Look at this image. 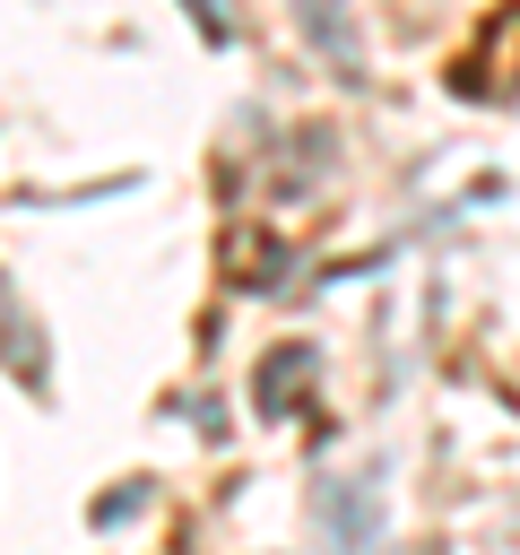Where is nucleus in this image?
Segmentation results:
<instances>
[{"mask_svg": "<svg viewBox=\"0 0 520 555\" xmlns=\"http://www.w3.org/2000/svg\"><path fill=\"white\" fill-rule=\"evenodd\" d=\"M312 520H321V555H381V477H329L312 494Z\"/></svg>", "mask_w": 520, "mask_h": 555, "instance_id": "nucleus-1", "label": "nucleus"}, {"mask_svg": "<svg viewBox=\"0 0 520 555\" xmlns=\"http://www.w3.org/2000/svg\"><path fill=\"white\" fill-rule=\"evenodd\" d=\"M312 373H321V364H312V347H277V356L260 364V382H251V390H260V408H269V416H295V408H303V390H312Z\"/></svg>", "mask_w": 520, "mask_h": 555, "instance_id": "nucleus-2", "label": "nucleus"}, {"mask_svg": "<svg viewBox=\"0 0 520 555\" xmlns=\"http://www.w3.org/2000/svg\"><path fill=\"white\" fill-rule=\"evenodd\" d=\"M295 17H303V35L321 43V61H338V69L364 61V52H355V26L338 17V0H295Z\"/></svg>", "mask_w": 520, "mask_h": 555, "instance_id": "nucleus-3", "label": "nucleus"}, {"mask_svg": "<svg viewBox=\"0 0 520 555\" xmlns=\"http://www.w3.org/2000/svg\"><path fill=\"white\" fill-rule=\"evenodd\" d=\"M182 9H191V26H199L208 43H234V26H225V9H217V0H182Z\"/></svg>", "mask_w": 520, "mask_h": 555, "instance_id": "nucleus-4", "label": "nucleus"}, {"mask_svg": "<svg viewBox=\"0 0 520 555\" xmlns=\"http://www.w3.org/2000/svg\"><path fill=\"white\" fill-rule=\"evenodd\" d=\"M130 512H139V486H121V494H104V503H95V529H113V520H130Z\"/></svg>", "mask_w": 520, "mask_h": 555, "instance_id": "nucleus-5", "label": "nucleus"}, {"mask_svg": "<svg viewBox=\"0 0 520 555\" xmlns=\"http://www.w3.org/2000/svg\"><path fill=\"white\" fill-rule=\"evenodd\" d=\"M0 356H26V330H17V304H9V286H0Z\"/></svg>", "mask_w": 520, "mask_h": 555, "instance_id": "nucleus-6", "label": "nucleus"}]
</instances>
